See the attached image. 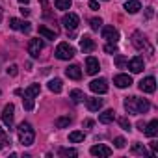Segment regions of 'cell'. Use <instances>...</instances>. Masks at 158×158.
I'll return each mask as SVG.
<instances>
[{"mask_svg":"<svg viewBox=\"0 0 158 158\" xmlns=\"http://www.w3.org/2000/svg\"><path fill=\"white\" fill-rule=\"evenodd\" d=\"M123 106L128 114H134V115H139V114H145L149 112L151 104L147 99H139V97H127L123 101Z\"/></svg>","mask_w":158,"mask_h":158,"instance_id":"1","label":"cell"},{"mask_svg":"<svg viewBox=\"0 0 158 158\" xmlns=\"http://www.w3.org/2000/svg\"><path fill=\"white\" fill-rule=\"evenodd\" d=\"M17 134H19V141H21L23 147H30V145L34 143V139H35V130H34L32 125L26 123V121H23V123L17 127Z\"/></svg>","mask_w":158,"mask_h":158,"instance_id":"2","label":"cell"},{"mask_svg":"<svg viewBox=\"0 0 158 158\" xmlns=\"http://www.w3.org/2000/svg\"><path fill=\"white\" fill-rule=\"evenodd\" d=\"M54 54H56L58 60H71V58L74 56V48H73L69 43L63 41V43H60V45L56 47V52H54Z\"/></svg>","mask_w":158,"mask_h":158,"instance_id":"3","label":"cell"},{"mask_svg":"<svg viewBox=\"0 0 158 158\" xmlns=\"http://www.w3.org/2000/svg\"><path fill=\"white\" fill-rule=\"evenodd\" d=\"M132 45L136 47V50H149L152 54V48L149 47V43H147V39H145V35L141 32H134L132 34Z\"/></svg>","mask_w":158,"mask_h":158,"instance_id":"4","label":"cell"},{"mask_svg":"<svg viewBox=\"0 0 158 158\" xmlns=\"http://www.w3.org/2000/svg\"><path fill=\"white\" fill-rule=\"evenodd\" d=\"M13 119H15V106L10 102V104H6L4 110H2V123L11 130V128H13Z\"/></svg>","mask_w":158,"mask_h":158,"instance_id":"5","label":"cell"},{"mask_svg":"<svg viewBox=\"0 0 158 158\" xmlns=\"http://www.w3.org/2000/svg\"><path fill=\"white\" fill-rule=\"evenodd\" d=\"M89 89L95 95H104L108 91V82L104 80V78H95V80L89 82Z\"/></svg>","mask_w":158,"mask_h":158,"instance_id":"6","label":"cell"},{"mask_svg":"<svg viewBox=\"0 0 158 158\" xmlns=\"http://www.w3.org/2000/svg\"><path fill=\"white\" fill-rule=\"evenodd\" d=\"M61 24L67 28V30H76L78 24H80V19H78L76 13H65L61 17Z\"/></svg>","mask_w":158,"mask_h":158,"instance_id":"7","label":"cell"},{"mask_svg":"<svg viewBox=\"0 0 158 158\" xmlns=\"http://www.w3.org/2000/svg\"><path fill=\"white\" fill-rule=\"evenodd\" d=\"M10 28H13V30H19V32H23V34H30V30H32V26H30V23L28 21H21V19H10Z\"/></svg>","mask_w":158,"mask_h":158,"instance_id":"8","label":"cell"},{"mask_svg":"<svg viewBox=\"0 0 158 158\" xmlns=\"http://www.w3.org/2000/svg\"><path fill=\"white\" fill-rule=\"evenodd\" d=\"M139 89L143 93H154L156 91V78L154 76H147L139 82Z\"/></svg>","mask_w":158,"mask_h":158,"instance_id":"9","label":"cell"},{"mask_svg":"<svg viewBox=\"0 0 158 158\" xmlns=\"http://www.w3.org/2000/svg\"><path fill=\"white\" fill-rule=\"evenodd\" d=\"M43 47H45V43H43L41 39H32V41L28 43V54H30L32 58H39V52L43 50Z\"/></svg>","mask_w":158,"mask_h":158,"instance_id":"10","label":"cell"},{"mask_svg":"<svg viewBox=\"0 0 158 158\" xmlns=\"http://www.w3.org/2000/svg\"><path fill=\"white\" fill-rule=\"evenodd\" d=\"M102 37H104L108 43H117L119 32H117L114 26H104V28H102Z\"/></svg>","mask_w":158,"mask_h":158,"instance_id":"11","label":"cell"},{"mask_svg":"<svg viewBox=\"0 0 158 158\" xmlns=\"http://www.w3.org/2000/svg\"><path fill=\"white\" fill-rule=\"evenodd\" d=\"M127 65H128V69H130L132 73H141L143 67H145V61H143L141 56H134L130 61H127Z\"/></svg>","mask_w":158,"mask_h":158,"instance_id":"12","label":"cell"},{"mask_svg":"<svg viewBox=\"0 0 158 158\" xmlns=\"http://www.w3.org/2000/svg\"><path fill=\"white\" fill-rule=\"evenodd\" d=\"M114 84H115L117 88H121V89L130 88V86H132V76H130V74H117V76L114 78Z\"/></svg>","mask_w":158,"mask_h":158,"instance_id":"13","label":"cell"},{"mask_svg":"<svg viewBox=\"0 0 158 158\" xmlns=\"http://www.w3.org/2000/svg\"><path fill=\"white\" fill-rule=\"evenodd\" d=\"M80 50H82L84 54L93 52V50H95V41H93L89 35H82V37H80Z\"/></svg>","mask_w":158,"mask_h":158,"instance_id":"14","label":"cell"},{"mask_svg":"<svg viewBox=\"0 0 158 158\" xmlns=\"http://www.w3.org/2000/svg\"><path fill=\"white\" fill-rule=\"evenodd\" d=\"M86 71H88V74H97L101 71L99 60L93 58V56H88V60H86Z\"/></svg>","mask_w":158,"mask_h":158,"instance_id":"15","label":"cell"},{"mask_svg":"<svg viewBox=\"0 0 158 158\" xmlns=\"http://www.w3.org/2000/svg\"><path fill=\"white\" fill-rule=\"evenodd\" d=\"M89 152L93 154V156H110L112 154V149L110 147H106V145H102V143H99V145H93L91 149H89Z\"/></svg>","mask_w":158,"mask_h":158,"instance_id":"16","label":"cell"},{"mask_svg":"<svg viewBox=\"0 0 158 158\" xmlns=\"http://www.w3.org/2000/svg\"><path fill=\"white\" fill-rule=\"evenodd\" d=\"M86 106H88V110L97 112V110L102 108V99H99V97H86Z\"/></svg>","mask_w":158,"mask_h":158,"instance_id":"17","label":"cell"},{"mask_svg":"<svg viewBox=\"0 0 158 158\" xmlns=\"http://www.w3.org/2000/svg\"><path fill=\"white\" fill-rule=\"evenodd\" d=\"M65 74H67V78H73V80H80L82 78V71L78 65H69L65 69Z\"/></svg>","mask_w":158,"mask_h":158,"instance_id":"18","label":"cell"},{"mask_svg":"<svg viewBox=\"0 0 158 158\" xmlns=\"http://www.w3.org/2000/svg\"><path fill=\"white\" fill-rule=\"evenodd\" d=\"M143 132H145V136H147V138H154V136L158 134V119H152L149 125H145Z\"/></svg>","mask_w":158,"mask_h":158,"instance_id":"19","label":"cell"},{"mask_svg":"<svg viewBox=\"0 0 158 158\" xmlns=\"http://www.w3.org/2000/svg\"><path fill=\"white\" fill-rule=\"evenodd\" d=\"M139 10H141V4L138 0H127L125 2V11L127 13H138Z\"/></svg>","mask_w":158,"mask_h":158,"instance_id":"20","label":"cell"},{"mask_svg":"<svg viewBox=\"0 0 158 158\" xmlns=\"http://www.w3.org/2000/svg\"><path fill=\"white\" fill-rule=\"evenodd\" d=\"M114 119H115V112H114V110H104V112L99 115V121H101V123H104V125L112 123Z\"/></svg>","mask_w":158,"mask_h":158,"instance_id":"21","label":"cell"},{"mask_svg":"<svg viewBox=\"0 0 158 158\" xmlns=\"http://www.w3.org/2000/svg\"><path fill=\"white\" fill-rule=\"evenodd\" d=\"M37 32H39V35H43V37H47V39H54V37L58 35V32H56V30H48V28H47V26H43V24L37 28Z\"/></svg>","mask_w":158,"mask_h":158,"instance_id":"22","label":"cell"},{"mask_svg":"<svg viewBox=\"0 0 158 158\" xmlns=\"http://www.w3.org/2000/svg\"><path fill=\"white\" fill-rule=\"evenodd\" d=\"M132 152L134 154H141V156H154V152H149L141 143H134L132 145Z\"/></svg>","mask_w":158,"mask_h":158,"instance_id":"23","label":"cell"},{"mask_svg":"<svg viewBox=\"0 0 158 158\" xmlns=\"http://www.w3.org/2000/svg\"><path fill=\"white\" fill-rule=\"evenodd\" d=\"M69 97H71V101L73 102H82V101H86V95H84V91H80V89H73L71 93H69Z\"/></svg>","mask_w":158,"mask_h":158,"instance_id":"24","label":"cell"},{"mask_svg":"<svg viewBox=\"0 0 158 158\" xmlns=\"http://www.w3.org/2000/svg\"><path fill=\"white\" fill-rule=\"evenodd\" d=\"M84 138H86V134L80 132V130H74V132L69 134V141L71 143H80V141H84Z\"/></svg>","mask_w":158,"mask_h":158,"instance_id":"25","label":"cell"},{"mask_svg":"<svg viewBox=\"0 0 158 158\" xmlns=\"http://www.w3.org/2000/svg\"><path fill=\"white\" fill-rule=\"evenodd\" d=\"M61 80H60V78H52V80L48 82V89L52 91V93H60L61 91Z\"/></svg>","mask_w":158,"mask_h":158,"instance_id":"26","label":"cell"},{"mask_svg":"<svg viewBox=\"0 0 158 158\" xmlns=\"http://www.w3.org/2000/svg\"><path fill=\"white\" fill-rule=\"evenodd\" d=\"M11 143V139H10V136L6 134V130L2 128V127H0V151H2L4 147H8Z\"/></svg>","mask_w":158,"mask_h":158,"instance_id":"27","label":"cell"},{"mask_svg":"<svg viewBox=\"0 0 158 158\" xmlns=\"http://www.w3.org/2000/svg\"><path fill=\"white\" fill-rule=\"evenodd\" d=\"M39 91H41V88H39V84H32L30 88H26L24 89V97H35V95H39Z\"/></svg>","mask_w":158,"mask_h":158,"instance_id":"28","label":"cell"},{"mask_svg":"<svg viewBox=\"0 0 158 158\" xmlns=\"http://www.w3.org/2000/svg\"><path fill=\"white\" fill-rule=\"evenodd\" d=\"M58 154L60 156H65V158H74V156H78V152H76V149H69V147H61L60 151H58Z\"/></svg>","mask_w":158,"mask_h":158,"instance_id":"29","label":"cell"},{"mask_svg":"<svg viewBox=\"0 0 158 158\" xmlns=\"http://www.w3.org/2000/svg\"><path fill=\"white\" fill-rule=\"evenodd\" d=\"M54 125H56V128H65V127H69V125H71V117H69V115H63V117H58Z\"/></svg>","mask_w":158,"mask_h":158,"instance_id":"30","label":"cell"},{"mask_svg":"<svg viewBox=\"0 0 158 158\" xmlns=\"http://www.w3.org/2000/svg\"><path fill=\"white\" fill-rule=\"evenodd\" d=\"M71 0H54V6H56V10H69L71 8Z\"/></svg>","mask_w":158,"mask_h":158,"instance_id":"31","label":"cell"},{"mask_svg":"<svg viewBox=\"0 0 158 158\" xmlns=\"http://www.w3.org/2000/svg\"><path fill=\"white\" fill-rule=\"evenodd\" d=\"M23 106H24L26 112H32V110H34V99H32V97H24V99H23Z\"/></svg>","mask_w":158,"mask_h":158,"instance_id":"32","label":"cell"},{"mask_svg":"<svg viewBox=\"0 0 158 158\" xmlns=\"http://www.w3.org/2000/svg\"><path fill=\"white\" fill-rule=\"evenodd\" d=\"M115 65H117L119 69H125V65H127V58L121 56V54H117V56H115Z\"/></svg>","mask_w":158,"mask_h":158,"instance_id":"33","label":"cell"},{"mask_svg":"<svg viewBox=\"0 0 158 158\" xmlns=\"http://www.w3.org/2000/svg\"><path fill=\"white\" fill-rule=\"evenodd\" d=\"M114 145H115V147H117V149H123V147H125V145H127V139H125V138H123V136H117V138H115V139H114Z\"/></svg>","mask_w":158,"mask_h":158,"instance_id":"34","label":"cell"},{"mask_svg":"<svg viewBox=\"0 0 158 158\" xmlns=\"http://www.w3.org/2000/svg\"><path fill=\"white\" fill-rule=\"evenodd\" d=\"M101 24H102V21H101V19H97V17L89 21V26H91V30H95V32L101 28Z\"/></svg>","mask_w":158,"mask_h":158,"instance_id":"35","label":"cell"},{"mask_svg":"<svg viewBox=\"0 0 158 158\" xmlns=\"http://www.w3.org/2000/svg\"><path fill=\"white\" fill-rule=\"evenodd\" d=\"M117 121H119V125H121L123 130H130V121H128L127 117H119Z\"/></svg>","mask_w":158,"mask_h":158,"instance_id":"36","label":"cell"},{"mask_svg":"<svg viewBox=\"0 0 158 158\" xmlns=\"http://www.w3.org/2000/svg\"><path fill=\"white\" fill-rule=\"evenodd\" d=\"M104 52H108V54H115V52H117V47H115V43H108V45L104 47Z\"/></svg>","mask_w":158,"mask_h":158,"instance_id":"37","label":"cell"},{"mask_svg":"<svg viewBox=\"0 0 158 158\" xmlns=\"http://www.w3.org/2000/svg\"><path fill=\"white\" fill-rule=\"evenodd\" d=\"M6 73H8L10 76H17V73H19V71H17V65H15V63H13V65H10V67L6 69Z\"/></svg>","mask_w":158,"mask_h":158,"instance_id":"38","label":"cell"},{"mask_svg":"<svg viewBox=\"0 0 158 158\" xmlns=\"http://www.w3.org/2000/svg\"><path fill=\"white\" fill-rule=\"evenodd\" d=\"M89 8L91 10H99V0H89Z\"/></svg>","mask_w":158,"mask_h":158,"instance_id":"39","label":"cell"},{"mask_svg":"<svg viewBox=\"0 0 158 158\" xmlns=\"http://www.w3.org/2000/svg\"><path fill=\"white\" fill-rule=\"evenodd\" d=\"M152 15H154V10H152V8H147V11H145V17H147V19H151Z\"/></svg>","mask_w":158,"mask_h":158,"instance_id":"40","label":"cell"},{"mask_svg":"<svg viewBox=\"0 0 158 158\" xmlns=\"http://www.w3.org/2000/svg\"><path fill=\"white\" fill-rule=\"evenodd\" d=\"M21 13H23V15H24V17H28V15H30V10H28V8H24V6H23V8H21Z\"/></svg>","mask_w":158,"mask_h":158,"instance_id":"41","label":"cell"},{"mask_svg":"<svg viewBox=\"0 0 158 158\" xmlns=\"http://www.w3.org/2000/svg\"><path fill=\"white\" fill-rule=\"evenodd\" d=\"M84 127H86V128H91V127H93V121H91V119H86V121H84Z\"/></svg>","mask_w":158,"mask_h":158,"instance_id":"42","label":"cell"},{"mask_svg":"<svg viewBox=\"0 0 158 158\" xmlns=\"http://www.w3.org/2000/svg\"><path fill=\"white\" fill-rule=\"evenodd\" d=\"M143 128H145V123H143V121H138V130L143 132Z\"/></svg>","mask_w":158,"mask_h":158,"instance_id":"43","label":"cell"},{"mask_svg":"<svg viewBox=\"0 0 158 158\" xmlns=\"http://www.w3.org/2000/svg\"><path fill=\"white\" fill-rule=\"evenodd\" d=\"M151 147H152V149L156 151V149H158V141H151Z\"/></svg>","mask_w":158,"mask_h":158,"instance_id":"44","label":"cell"},{"mask_svg":"<svg viewBox=\"0 0 158 158\" xmlns=\"http://www.w3.org/2000/svg\"><path fill=\"white\" fill-rule=\"evenodd\" d=\"M2 15H4V11H2V6H0V21H2Z\"/></svg>","mask_w":158,"mask_h":158,"instance_id":"45","label":"cell"},{"mask_svg":"<svg viewBox=\"0 0 158 158\" xmlns=\"http://www.w3.org/2000/svg\"><path fill=\"white\" fill-rule=\"evenodd\" d=\"M19 2H21V4H28V2H30V0H19Z\"/></svg>","mask_w":158,"mask_h":158,"instance_id":"46","label":"cell"}]
</instances>
